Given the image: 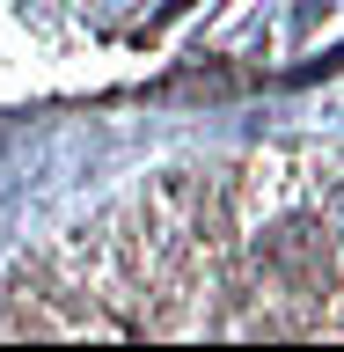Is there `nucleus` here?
<instances>
[{"instance_id": "1", "label": "nucleus", "mask_w": 344, "mask_h": 352, "mask_svg": "<svg viewBox=\"0 0 344 352\" xmlns=\"http://www.w3.org/2000/svg\"><path fill=\"white\" fill-rule=\"evenodd\" d=\"M183 8H198V0H169V15H183Z\"/></svg>"}]
</instances>
